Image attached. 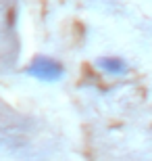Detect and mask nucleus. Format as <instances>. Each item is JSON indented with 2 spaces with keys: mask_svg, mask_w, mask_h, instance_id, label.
Wrapping results in <instances>:
<instances>
[{
  "mask_svg": "<svg viewBox=\"0 0 152 161\" xmlns=\"http://www.w3.org/2000/svg\"><path fill=\"white\" fill-rule=\"evenodd\" d=\"M25 75H29L34 80H40V82H48L54 84L63 80L65 75V65L60 61L52 59V57H44V54H38L25 65Z\"/></svg>",
  "mask_w": 152,
  "mask_h": 161,
  "instance_id": "nucleus-1",
  "label": "nucleus"
},
{
  "mask_svg": "<svg viewBox=\"0 0 152 161\" xmlns=\"http://www.w3.org/2000/svg\"><path fill=\"white\" fill-rule=\"evenodd\" d=\"M96 67L102 69L104 73H108V75H125V73L129 71L127 61L123 59V57H113V54L100 57V59L96 61Z\"/></svg>",
  "mask_w": 152,
  "mask_h": 161,
  "instance_id": "nucleus-2",
  "label": "nucleus"
}]
</instances>
